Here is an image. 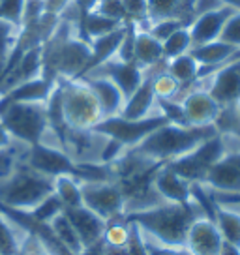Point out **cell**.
Returning <instances> with one entry per match:
<instances>
[{"instance_id": "6da1fadb", "label": "cell", "mask_w": 240, "mask_h": 255, "mask_svg": "<svg viewBox=\"0 0 240 255\" xmlns=\"http://www.w3.org/2000/svg\"><path fill=\"white\" fill-rule=\"evenodd\" d=\"M201 216H205L203 210L190 199L188 203H163L160 207L126 218L163 246L182 250L190 225Z\"/></svg>"}, {"instance_id": "7a4b0ae2", "label": "cell", "mask_w": 240, "mask_h": 255, "mask_svg": "<svg viewBox=\"0 0 240 255\" xmlns=\"http://www.w3.org/2000/svg\"><path fill=\"white\" fill-rule=\"evenodd\" d=\"M216 133L214 126H175L167 122L131 148L154 163L165 165L169 161L186 156L188 152H192L195 146H199L203 141L214 137Z\"/></svg>"}, {"instance_id": "3957f363", "label": "cell", "mask_w": 240, "mask_h": 255, "mask_svg": "<svg viewBox=\"0 0 240 255\" xmlns=\"http://www.w3.org/2000/svg\"><path fill=\"white\" fill-rule=\"evenodd\" d=\"M53 186L55 178L41 175L21 161L0 182V207L17 212H32L53 193Z\"/></svg>"}, {"instance_id": "277c9868", "label": "cell", "mask_w": 240, "mask_h": 255, "mask_svg": "<svg viewBox=\"0 0 240 255\" xmlns=\"http://www.w3.org/2000/svg\"><path fill=\"white\" fill-rule=\"evenodd\" d=\"M0 122L11 139L24 144L40 143L49 126L45 104H13L4 96H0Z\"/></svg>"}, {"instance_id": "5b68a950", "label": "cell", "mask_w": 240, "mask_h": 255, "mask_svg": "<svg viewBox=\"0 0 240 255\" xmlns=\"http://www.w3.org/2000/svg\"><path fill=\"white\" fill-rule=\"evenodd\" d=\"M62 90V111L66 126L73 129H94L104 120L92 90L83 79H58Z\"/></svg>"}, {"instance_id": "8992f818", "label": "cell", "mask_w": 240, "mask_h": 255, "mask_svg": "<svg viewBox=\"0 0 240 255\" xmlns=\"http://www.w3.org/2000/svg\"><path fill=\"white\" fill-rule=\"evenodd\" d=\"M225 156H227V148H225L224 137L216 133L214 137H208L207 141H203L199 146H195L192 152H188L186 156L169 161L165 165L173 169L176 175L186 178L188 182L197 184L205 182L208 171Z\"/></svg>"}, {"instance_id": "52a82bcc", "label": "cell", "mask_w": 240, "mask_h": 255, "mask_svg": "<svg viewBox=\"0 0 240 255\" xmlns=\"http://www.w3.org/2000/svg\"><path fill=\"white\" fill-rule=\"evenodd\" d=\"M167 124V120L161 117L160 113H156L152 117H146L141 120H128L122 119V117H109L104 119L98 124L94 129L104 133V135L117 139L124 146H137V144L143 141L146 135H150L154 129H158L160 126Z\"/></svg>"}, {"instance_id": "ba28073f", "label": "cell", "mask_w": 240, "mask_h": 255, "mask_svg": "<svg viewBox=\"0 0 240 255\" xmlns=\"http://www.w3.org/2000/svg\"><path fill=\"white\" fill-rule=\"evenodd\" d=\"M83 205L105 222L124 216V193L119 182H81Z\"/></svg>"}, {"instance_id": "9c48e42d", "label": "cell", "mask_w": 240, "mask_h": 255, "mask_svg": "<svg viewBox=\"0 0 240 255\" xmlns=\"http://www.w3.org/2000/svg\"><path fill=\"white\" fill-rule=\"evenodd\" d=\"M199 81L220 107L240 104V56L220 66L207 77H199Z\"/></svg>"}, {"instance_id": "30bf717a", "label": "cell", "mask_w": 240, "mask_h": 255, "mask_svg": "<svg viewBox=\"0 0 240 255\" xmlns=\"http://www.w3.org/2000/svg\"><path fill=\"white\" fill-rule=\"evenodd\" d=\"M23 163H26L28 167L41 173V175L51 176V178L62 175H73V167H75L73 159L64 150L49 148V146H43L40 143L30 144Z\"/></svg>"}, {"instance_id": "8fae6325", "label": "cell", "mask_w": 240, "mask_h": 255, "mask_svg": "<svg viewBox=\"0 0 240 255\" xmlns=\"http://www.w3.org/2000/svg\"><path fill=\"white\" fill-rule=\"evenodd\" d=\"M222 246L224 239L218 231L214 220L201 216L190 225L182 250L192 255H220Z\"/></svg>"}, {"instance_id": "7c38bea8", "label": "cell", "mask_w": 240, "mask_h": 255, "mask_svg": "<svg viewBox=\"0 0 240 255\" xmlns=\"http://www.w3.org/2000/svg\"><path fill=\"white\" fill-rule=\"evenodd\" d=\"M85 75H102V77H107V79H111L122 90L124 98H129L137 90V87L143 83L144 70L139 68L135 62H122L119 58H111V60L100 64L98 68L90 70Z\"/></svg>"}, {"instance_id": "4fadbf2b", "label": "cell", "mask_w": 240, "mask_h": 255, "mask_svg": "<svg viewBox=\"0 0 240 255\" xmlns=\"http://www.w3.org/2000/svg\"><path fill=\"white\" fill-rule=\"evenodd\" d=\"M190 126H214L220 105L208 94L207 88H195L180 100Z\"/></svg>"}, {"instance_id": "5bb4252c", "label": "cell", "mask_w": 240, "mask_h": 255, "mask_svg": "<svg viewBox=\"0 0 240 255\" xmlns=\"http://www.w3.org/2000/svg\"><path fill=\"white\" fill-rule=\"evenodd\" d=\"M64 212H66V216L70 218L72 225L75 227V231L79 235V239H81V242H83L85 250L96 246V244H100V242L104 240V233H105V227H107V222H105L102 216H98L96 212H92V210L87 208L85 205L66 208Z\"/></svg>"}, {"instance_id": "9a60e30c", "label": "cell", "mask_w": 240, "mask_h": 255, "mask_svg": "<svg viewBox=\"0 0 240 255\" xmlns=\"http://www.w3.org/2000/svg\"><path fill=\"white\" fill-rule=\"evenodd\" d=\"M190 55L201 66L199 77H207L212 72H216L220 66H224V64L231 62L233 58L240 56V49L224 40H216L210 41V43H205V45H195V47H192Z\"/></svg>"}, {"instance_id": "2e32d148", "label": "cell", "mask_w": 240, "mask_h": 255, "mask_svg": "<svg viewBox=\"0 0 240 255\" xmlns=\"http://www.w3.org/2000/svg\"><path fill=\"white\" fill-rule=\"evenodd\" d=\"M79 79L85 81L87 87L92 90L104 119L119 117L120 113H122L126 98L122 94V90L111 79L102 77V75H85V77H79Z\"/></svg>"}, {"instance_id": "e0dca14e", "label": "cell", "mask_w": 240, "mask_h": 255, "mask_svg": "<svg viewBox=\"0 0 240 255\" xmlns=\"http://www.w3.org/2000/svg\"><path fill=\"white\" fill-rule=\"evenodd\" d=\"M156 113L160 111H158V98H156V92H154L152 75L144 73L143 83L137 87L133 94L126 98L122 113L119 117L128 120H141L146 119V117H152Z\"/></svg>"}, {"instance_id": "ac0fdd59", "label": "cell", "mask_w": 240, "mask_h": 255, "mask_svg": "<svg viewBox=\"0 0 240 255\" xmlns=\"http://www.w3.org/2000/svg\"><path fill=\"white\" fill-rule=\"evenodd\" d=\"M235 11L231 8H222L218 11H210V13H203L193 19V23L188 26L190 34H192L193 47L195 45H205L210 41L220 40L222 30H224L227 19L233 15Z\"/></svg>"}, {"instance_id": "d6986e66", "label": "cell", "mask_w": 240, "mask_h": 255, "mask_svg": "<svg viewBox=\"0 0 240 255\" xmlns=\"http://www.w3.org/2000/svg\"><path fill=\"white\" fill-rule=\"evenodd\" d=\"M152 184L165 203H188L192 199V182L176 175L167 165H161L156 171Z\"/></svg>"}, {"instance_id": "ffe728a7", "label": "cell", "mask_w": 240, "mask_h": 255, "mask_svg": "<svg viewBox=\"0 0 240 255\" xmlns=\"http://www.w3.org/2000/svg\"><path fill=\"white\" fill-rule=\"evenodd\" d=\"M53 87H55L53 81L45 79L43 75H38L34 79H28L9 88L8 92L0 96H4L8 102H13V104H45Z\"/></svg>"}, {"instance_id": "44dd1931", "label": "cell", "mask_w": 240, "mask_h": 255, "mask_svg": "<svg viewBox=\"0 0 240 255\" xmlns=\"http://www.w3.org/2000/svg\"><path fill=\"white\" fill-rule=\"evenodd\" d=\"M148 19L150 23L160 19H178L190 26L195 19L193 2L192 0H148Z\"/></svg>"}, {"instance_id": "7402d4cb", "label": "cell", "mask_w": 240, "mask_h": 255, "mask_svg": "<svg viewBox=\"0 0 240 255\" xmlns=\"http://www.w3.org/2000/svg\"><path fill=\"white\" fill-rule=\"evenodd\" d=\"M124 32H126V23L120 24L119 28H115L113 32L109 34H105V36H100V38H94V40L90 41V51H92V56H90V62H88V68L87 72L88 73L90 70H94L98 68L100 64L107 62V60H111L117 56V51L120 47V41L124 38ZM83 73V75H85ZM81 75V77H83Z\"/></svg>"}, {"instance_id": "603a6c76", "label": "cell", "mask_w": 240, "mask_h": 255, "mask_svg": "<svg viewBox=\"0 0 240 255\" xmlns=\"http://www.w3.org/2000/svg\"><path fill=\"white\" fill-rule=\"evenodd\" d=\"M163 58V47H161V41H158L154 38L150 32L141 30L137 28L135 32V45H133V62L143 68V70H148L156 64H160Z\"/></svg>"}, {"instance_id": "cb8c5ba5", "label": "cell", "mask_w": 240, "mask_h": 255, "mask_svg": "<svg viewBox=\"0 0 240 255\" xmlns=\"http://www.w3.org/2000/svg\"><path fill=\"white\" fill-rule=\"evenodd\" d=\"M214 223L222 235L224 242L240 248V205H218Z\"/></svg>"}, {"instance_id": "d4e9b609", "label": "cell", "mask_w": 240, "mask_h": 255, "mask_svg": "<svg viewBox=\"0 0 240 255\" xmlns=\"http://www.w3.org/2000/svg\"><path fill=\"white\" fill-rule=\"evenodd\" d=\"M49 227H51V231L55 235V239L72 255H81L85 252V246H83V242H81L79 235H77L75 227H73L72 222H70V218L66 216V212H60L58 216H55V218L49 222Z\"/></svg>"}, {"instance_id": "484cf974", "label": "cell", "mask_w": 240, "mask_h": 255, "mask_svg": "<svg viewBox=\"0 0 240 255\" xmlns=\"http://www.w3.org/2000/svg\"><path fill=\"white\" fill-rule=\"evenodd\" d=\"M120 24L124 23H117V21H113L109 17L98 13V11H88V13H83V17H81L79 38L90 43L94 38L105 36V34L115 30V28H119Z\"/></svg>"}, {"instance_id": "4316f807", "label": "cell", "mask_w": 240, "mask_h": 255, "mask_svg": "<svg viewBox=\"0 0 240 255\" xmlns=\"http://www.w3.org/2000/svg\"><path fill=\"white\" fill-rule=\"evenodd\" d=\"M201 66L190 53L182 56H176L173 60H167V72L180 83V88L190 87L199 77Z\"/></svg>"}, {"instance_id": "83f0119b", "label": "cell", "mask_w": 240, "mask_h": 255, "mask_svg": "<svg viewBox=\"0 0 240 255\" xmlns=\"http://www.w3.org/2000/svg\"><path fill=\"white\" fill-rule=\"evenodd\" d=\"M55 195L60 199V203L66 208H73L83 205V195H81V182L73 175H62L55 178L53 186Z\"/></svg>"}, {"instance_id": "f1b7e54d", "label": "cell", "mask_w": 240, "mask_h": 255, "mask_svg": "<svg viewBox=\"0 0 240 255\" xmlns=\"http://www.w3.org/2000/svg\"><path fill=\"white\" fill-rule=\"evenodd\" d=\"M131 239V222L126 216H119L107 222L104 233V244L109 248H128Z\"/></svg>"}, {"instance_id": "f546056e", "label": "cell", "mask_w": 240, "mask_h": 255, "mask_svg": "<svg viewBox=\"0 0 240 255\" xmlns=\"http://www.w3.org/2000/svg\"><path fill=\"white\" fill-rule=\"evenodd\" d=\"M161 47H163V58L165 60H173L176 56H182L186 53H190L193 47L192 34L190 28H178L176 32H173L165 41H161Z\"/></svg>"}, {"instance_id": "4dcf8cb0", "label": "cell", "mask_w": 240, "mask_h": 255, "mask_svg": "<svg viewBox=\"0 0 240 255\" xmlns=\"http://www.w3.org/2000/svg\"><path fill=\"white\" fill-rule=\"evenodd\" d=\"M214 128L220 135H240V104L220 107Z\"/></svg>"}, {"instance_id": "1f68e13d", "label": "cell", "mask_w": 240, "mask_h": 255, "mask_svg": "<svg viewBox=\"0 0 240 255\" xmlns=\"http://www.w3.org/2000/svg\"><path fill=\"white\" fill-rule=\"evenodd\" d=\"M124 4V13H126V23L135 24L141 30H148V0H122Z\"/></svg>"}, {"instance_id": "d6a6232c", "label": "cell", "mask_w": 240, "mask_h": 255, "mask_svg": "<svg viewBox=\"0 0 240 255\" xmlns=\"http://www.w3.org/2000/svg\"><path fill=\"white\" fill-rule=\"evenodd\" d=\"M60 212H64V205L60 203V199L55 195V191L47 195L45 199L41 201L38 207L34 208L32 212H26V214H30L36 220V222L40 223H49L55 216H58Z\"/></svg>"}, {"instance_id": "836d02e7", "label": "cell", "mask_w": 240, "mask_h": 255, "mask_svg": "<svg viewBox=\"0 0 240 255\" xmlns=\"http://www.w3.org/2000/svg\"><path fill=\"white\" fill-rule=\"evenodd\" d=\"M158 111L169 124L175 126H190L186 120V113L182 107V102L176 100H158Z\"/></svg>"}, {"instance_id": "e575fe53", "label": "cell", "mask_w": 240, "mask_h": 255, "mask_svg": "<svg viewBox=\"0 0 240 255\" xmlns=\"http://www.w3.org/2000/svg\"><path fill=\"white\" fill-rule=\"evenodd\" d=\"M17 255H56V254L36 235V233L26 229L24 237L21 239Z\"/></svg>"}, {"instance_id": "d590c367", "label": "cell", "mask_w": 240, "mask_h": 255, "mask_svg": "<svg viewBox=\"0 0 240 255\" xmlns=\"http://www.w3.org/2000/svg\"><path fill=\"white\" fill-rule=\"evenodd\" d=\"M184 26H188V24H184L178 19H160V21H152L148 24L146 32H150L158 41H165L173 32H176L178 28H184Z\"/></svg>"}, {"instance_id": "8d00e7d4", "label": "cell", "mask_w": 240, "mask_h": 255, "mask_svg": "<svg viewBox=\"0 0 240 255\" xmlns=\"http://www.w3.org/2000/svg\"><path fill=\"white\" fill-rule=\"evenodd\" d=\"M94 11L102 15L109 17L117 23H126V13H124V4L122 0H100Z\"/></svg>"}, {"instance_id": "74e56055", "label": "cell", "mask_w": 240, "mask_h": 255, "mask_svg": "<svg viewBox=\"0 0 240 255\" xmlns=\"http://www.w3.org/2000/svg\"><path fill=\"white\" fill-rule=\"evenodd\" d=\"M220 40L227 41V43H231V45L240 49V11H235V13L227 19Z\"/></svg>"}, {"instance_id": "f35d334b", "label": "cell", "mask_w": 240, "mask_h": 255, "mask_svg": "<svg viewBox=\"0 0 240 255\" xmlns=\"http://www.w3.org/2000/svg\"><path fill=\"white\" fill-rule=\"evenodd\" d=\"M139 233H141V237H143V242H144V246H146L148 255H180V250L163 246L161 242H158V240L152 239V237H148V235L143 233L141 229H139Z\"/></svg>"}, {"instance_id": "ab89813d", "label": "cell", "mask_w": 240, "mask_h": 255, "mask_svg": "<svg viewBox=\"0 0 240 255\" xmlns=\"http://www.w3.org/2000/svg\"><path fill=\"white\" fill-rule=\"evenodd\" d=\"M192 2H193V11H195V17L225 8L224 4H222V0H192Z\"/></svg>"}, {"instance_id": "60d3db41", "label": "cell", "mask_w": 240, "mask_h": 255, "mask_svg": "<svg viewBox=\"0 0 240 255\" xmlns=\"http://www.w3.org/2000/svg\"><path fill=\"white\" fill-rule=\"evenodd\" d=\"M72 2L81 9V13H88V11H94L100 0H72Z\"/></svg>"}, {"instance_id": "b9f144b4", "label": "cell", "mask_w": 240, "mask_h": 255, "mask_svg": "<svg viewBox=\"0 0 240 255\" xmlns=\"http://www.w3.org/2000/svg\"><path fill=\"white\" fill-rule=\"evenodd\" d=\"M11 143H13V139L8 133V129L2 126V122H0V150H8Z\"/></svg>"}, {"instance_id": "7bdbcfd3", "label": "cell", "mask_w": 240, "mask_h": 255, "mask_svg": "<svg viewBox=\"0 0 240 255\" xmlns=\"http://www.w3.org/2000/svg\"><path fill=\"white\" fill-rule=\"evenodd\" d=\"M220 255H240V248L233 246V244H229V242H224Z\"/></svg>"}, {"instance_id": "ee69618b", "label": "cell", "mask_w": 240, "mask_h": 255, "mask_svg": "<svg viewBox=\"0 0 240 255\" xmlns=\"http://www.w3.org/2000/svg\"><path fill=\"white\" fill-rule=\"evenodd\" d=\"M104 255H129L126 248H109L104 244Z\"/></svg>"}, {"instance_id": "f6af8a7d", "label": "cell", "mask_w": 240, "mask_h": 255, "mask_svg": "<svg viewBox=\"0 0 240 255\" xmlns=\"http://www.w3.org/2000/svg\"><path fill=\"white\" fill-rule=\"evenodd\" d=\"M81 255H104V240H102L100 244H96V246L87 248Z\"/></svg>"}, {"instance_id": "bcb514c9", "label": "cell", "mask_w": 240, "mask_h": 255, "mask_svg": "<svg viewBox=\"0 0 240 255\" xmlns=\"http://www.w3.org/2000/svg\"><path fill=\"white\" fill-rule=\"evenodd\" d=\"M225 8H231L233 11H240V0H222Z\"/></svg>"}, {"instance_id": "7dc6e473", "label": "cell", "mask_w": 240, "mask_h": 255, "mask_svg": "<svg viewBox=\"0 0 240 255\" xmlns=\"http://www.w3.org/2000/svg\"><path fill=\"white\" fill-rule=\"evenodd\" d=\"M180 255H192V254H188L186 250H180Z\"/></svg>"}, {"instance_id": "c3c4849f", "label": "cell", "mask_w": 240, "mask_h": 255, "mask_svg": "<svg viewBox=\"0 0 240 255\" xmlns=\"http://www.w3.org/2000/svg\"><path fill=\"white\" fill-rule=\"evenodd\" d=\"M239 205H240V203H239Z\"/></svg>"}]
</instances>
